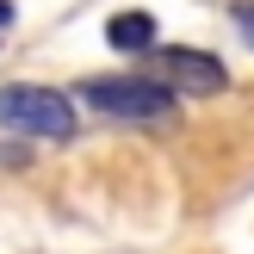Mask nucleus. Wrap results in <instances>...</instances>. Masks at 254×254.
I'll return each mask as SVG.
<instances>
[{
  "instance_id": "obj_3",
  "label": "nucleus",
  "mask_w": 254,
  "mask_h": 254,
  "mask_svg": "<svg viewBox=\"0 0 254 254\" xmlns=\"http://www.w3.org/2000/svg\"><path fill=\"white\" fill-rule=\"evenodd\" d=\"M155 74L180 99H217L223 87H230V68H223L211 50H192V44H161L155 50Z\"/></svg>"
},
{
  "instance_id": "obj_2",
  "label": "nucleus",
  "mask_w": 254,
  "mask_h": 254,
  "mask_svg": "<svg viewBox=\"0 0 254 254\" xmlns=\"http://www.w3.org/2000/svg\"><path fill=\"white\" fill-rule=\"evenodd\" d=\"M0 124L31 143H68L74 136V93L44 81H6L0 87Z\"/></svg>"
},
{
  "instance_id": "obj_5",
  "label": "nucleus",
  "mask_w": 254,
  "mask_h": 254,
  "mask_svg": "<svg viewBox=\"0 0 254 254\" xmlns=\"http://www.w3.org/2000/svg\"><path fill=\"white\" fill-rule=\"evenodd\" d=\"M230 25H236V37H242V44L254 50V0H242V6L230 12Z\"/></svg>"
},
{
  "instance_id": "obj_6",
  "label": "nucleus",
  "mask_w": 254,
  "mask_h": 254,
  "mask_svg": "<svg viewBox=\"0 0 254 254\" xmlns=\"http://www.w3.org/2000/svg\"><path fill=\"white\" fill-rule=\"evenodd\" d=\"M6 25H12V0H0V31H6Z\"/></svg>"
},
{
  "instance_id": "obj_4",
  "label": "nucleus",
  "mask_w": 254,
  "mask_h": 254,
  "mask_svg": "<svg viewBox=\"0 0 254 254\" xmlns=\"http://www.w3.org/2000/svg\"><path fill=\"white\" fill-rule=\"evenodd\" d=\"M106 44L118 50V56H155L161 50V25H155V12H143V6L112 12L106 19Z\"/></svg>"
},
{
  "instance_id": "obj_1",
  "label": "nucleus",
  "mask_w": 254,
  "mask_h": 254,
  "mask_svg": "<svg viewBox=\"0 0 254 254\" xmlns=\"http://www.w3.org/2000/svg\"><path fill=\"white\" fill-rule=\"evenodd\" d=\"M74 99L93 112H106V118L118 124H168L174 118V87L161 81V74H87V81H74Z\"/></svg>"
}]
</instances>
